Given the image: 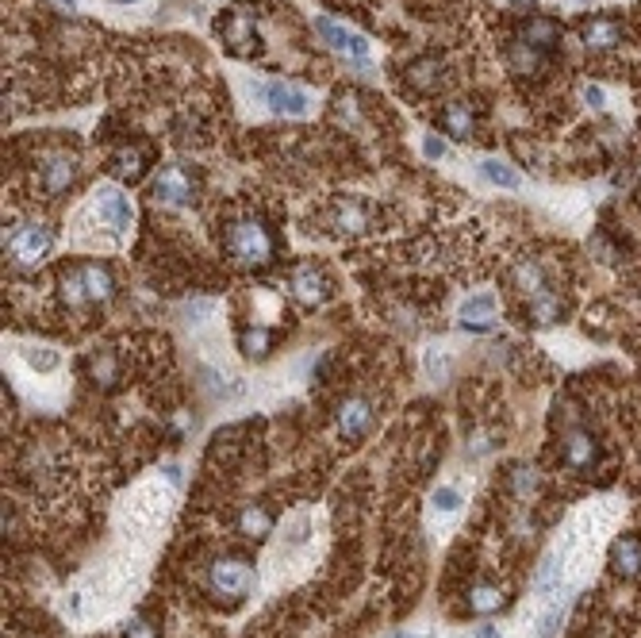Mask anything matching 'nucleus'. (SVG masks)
Instances as JSON below:
<instances>
[{"label":"nucleus","instance_id":"39","mask_svg":"<svg viewBox=\"0 0 641 638\" xmlns=\"http://www.w3.org/2000/svg\"><path fill=\"white\" fill-rule=\"evenodd\" d=\"M112 4H135V0H112Z\"/></svg>","mask_w":641,"mask_h":638},{"label":"nucleus","instance_id":"33","mask_svg":"<svg viewBox=\"0 0 641 638\" xmlns=\"http://www.w3.org/2000/svg\"><path fill=\"white\" fill-rule=\"evenodd\" d=\"M127 638H158V631L150 627L146 619H131L127 623Z\"/></svg>","mask_w":641,"mask_h":638},{"label":"nucleus","instance_id":"30","mask_svg":"<svg viewBox=\"0 0 641 638\" xmlns=\"http://www.w3.org/2000/svg\"><path fill=\"white\" fill-rule=\"evenodd\" d=\"M338 227H342V231H365V212H361L357 204L338 208Z\"/></svg>","mask_w":641,"mask_h":638},{"label":"nucleus","instance_id":"25","mask_svg":"<svg viewBox=\"0 0 641 638\" xmlns=\"http://www.w3.org/2000/svg\"><path fill=\"white\" fill-rule=\"evenodd\" d=\"M469 608L476 616H488V611H499L504 608V593H499L496 585H476L469 593Z\"/></svg>","mask_w":641,"mask_h":638},{"label":"nucleus","instance_id":"3","mask_svg":"<svg viewBox=\"0 0 641 638\" xmlns=\"http://www.w3.org/2000/svg\"><path fill=\"white\" fill-rule=\"evenodd\" d=\"M207 588L219 600H242L254 588V565L242 558H219L212 570H207Z\"/></svg>","mask_w":641,"mask_h":638},{"label":"nucleus","instance_id":"36","mask_svg":"<svg viewBox=\"0 0 641 638\" xmlns=\"http://www.w3.org/2000/svg\"><path fill=\"white\" fill-rule=\"evenodd\" d=\"M473 638H499V631H496V627H488V623H484V627H476V631H473Z\"/></svg>","mask_w":641,"mask_h":638},{"label":"nucleus","instance_id":"32","mask_svg":"<svg viewBox=\"0 0 641 638\" xmlns=\"http://www.w3.org/2000/svg\"><path fill=\"white\" fill-rule=\"evenodd\" d=\"M92 374H97L100 385H112L115 381V366H112V358L104 354V358H92Z\"/></svg>","mask_w":641,"mask_h":638},{"label":"nucleus","instance_id":"1","mask_svg":"<svg viewBox=\"0 0 641 638\" xmlns=\"http://www.w3.org/2000/svg\"><path fill=\"white\" fill-rule=\"evenodd\" d=\"M227 254L242 270H265L277 254L270 227H265L262 219H235V224L227 227Z\"/></svg>","mask_w":641,"mask_h":638},{"label":"nucleus","instance_id":"12","mask_svg":"<svg viewBox=\"0 0 641 638\" xmlns=\"http://www.w3.org/2000/svg\"><path fill=\"white\" fill-rule=\"evenodd\" d=\"M74 177H77V161L69 158V154H58V158H51V161L43 166L39 185H43V193L58 196V193H66L69 185H74Z\"/></svg>","mask_w":641,"mask_h":638},{"label":"nucleus","instance_id":"22","mask_svg":"<svg viewBox=\"0 0 641 638\" xmlns=\"http://www.w3.org/2000/svg\"><path fill=\"white\" fill-rule=\"evenodd\" d=\"M476 169H481V177H484V181L499 185V189H519V185H522V177H519V173L507 166V161L484 158V161H481V166H476Z\"/></svg>","mask_w":641,"mask_h":638},{"label":"nucleus","instance_id":"23","mask_svg":"<svg viewBox=\"0 0 641 638\" xmlns=\"http://www.w3.org/2000/svg\"><path fill=\"white\" fill-rule=\"evenodd\" d=\"M542 62H545V51H538V46H530L522 39L511 46V66H515V74H538Z\"/></svg>","mask_w":641,"mask_h":638},{"label":"nucleus","instance_id":"9","mask_svg":"<svg viewBox=\"0 0 641 638\" xmlns=\"http://www.w3.org/2000/svg\"><path fill=\"white\" fill-rule=\"evenodd\" d=\"M97 212H100V219L108 227H115V231H123V227H131V201H127V196L120 193V189H108V185H104V189H97Z\"/></svg>","mask_w":641,"mask_h":638},{"label":"nucleus","instance_id":"5","mask_svg":"<svg viewBox=\"0 0 641 638\" xmlns=\"http://www.w3.org/2000/svg\"><path fill=\"white\" fill-rule=\"evenodd\" d=\"M316 31H319V39H323L326 46H331V51L346 54L349 62H365V58H369V43H365V35L349 31V28H342V23H334V20H326V16H319V20H316Z\"/></svg>","mask_w":641,"mask_h":638},{"label":"nucleus","instance_id":"14","mask_svg":"<svg viewBox=\"0 0 641 638\" xmlns=\"http://www.w3.org/2000/svg\"><path fill=\"white\" fill-rule=\"evenodd\" d=\"M77 273H81V281H85L89 300H97V304H104V300H112L115 281H112V270H108V265H100V262H85Z\"/></svg>","mask_w":641,"mask_h":638},{"label":"nucleus","instance_id":"2","mask_svg":"<svg viewBox=\"0 0 641 638\" xmlns=\"http://www.w3.org/2000/svg\"><path fill=\"white\" fill-rule=\"evenodd\" d=\"M4 247H8V254H12V258H16L20 265H35V262H43L46 254H51V247H54V227H46V224H20V227L8 231Z\"/></svg>","mask_w":641,"mask_h":638},{"label":"nucleus","instance_id":"8","mask_svg":"<svg viewBox=\"0 0 641 638\" xmlns=\"http://www.w3.org/2000/svg\"><path fill=\"white\" fill-rule=\"evenodd\" d=\"M580 39H584L588 51H614V46L622 43V23L619 20H611V16H596V20H588L584 23V31H580Z\"/></svg>","mask_w":641,"mask_h":638},{"label":"nucleus","instance_id":"4","mask_svg":"<svg viewBox=\"0 0 641 638\" xmlns=\"http://www.w3.org/2000/svg\"><path fill=\"white\" fill-rule=\"evenodd\" d=\"M254 92L277 115H308L311 108V97L300 85H293V81H262V85H254Z\"/></svg>","mask_w":641,"mask_h":638},{"label":"nucleus","instance_id":"27","mask_svg":"<svg viewBox=\"0 0 641 638\" xmlns=\"http://www.w3.org/2000/svg\"><path fill=\"white\" fill-rule=\"evenodd\" d=\"M270 346H273V335L270 331H242V354H250V358H265L270 354Z\"/></svg>","mask_w":641,"mask_h":638},{"label":"nucleus","instance_id":"34","mask_svg":"<svg viewBox=\"0 0 641 638\" xmlns=\"http://www.w3.org/2000/svg\"><path fill=\"white\" fill-rule=\"evenodd\" d=\"M423 154H426V158H446V143H442V138H434V135H426V138H423Z\"/></svg>","mask_w":641,"mask_h":638},{"label":"nucleus","instance_id":"7","mask_svg":"<svg viewBox=\"0 0 641 638\" xmlns=\"http://www.w3.org/2000/svg\"><path fill=\"white\" fill-rule=\"evenodd\" d=\"M561 458H565V466L568 469H591L599 461V443L591 438V431H568L565 435V450H561Z\"/></svg>","mask_w":641,"mask_h":638},{"label":"nucleus","instance_id":"11","mask_svg":"<svg viewBox=\"0 0 641 638\" xmlns=\"http://www.w3.org/2000/svg\"><path fill=\"white\" fill-rule=\"evenodd\" d=\"M293 293L300 304H308V308H316L326 300V277L316 270V265H296L293 270Z\"/></svg>","mask_w":641,"mask_h":638},{"label":"nucleus","instance_id":"37","mask_svg":"<svg viewBox=\"0 0 641 638\" xmlns=\"http://www.w3.org/2000/svg\"><path fill=\"white\" fill-rule=\"evenodd\" d=\"M392 638H434V634L430 631H395Z\"/></svg>","mask_w":641,"mask_h":638},{"label":"nucleus","instance_id":"10","mask_svg":"<svg viewBox=\"0 0 641 638\" xmlns=\"http://www.w3.org/2000/svg\"><path fill=\"white\" fill-rule=\"evenodd\" d=\"M369 423H372V404L369 400H346L342 408H338V431H342V438H349V443H357L361 435L369 431Z\"/></svg>","mask_w":641,"mask_h":638},{"label":"nucleus","instance_id":"26","mask_svg":"<svg viewBox=\"0 0 641 638\" xmlns=\"http://www.w3.org/2000/svg\"><path fill=\"white\" fill-rule=\"evenodd\" d=\"M442 127H446L453 138H469V131H473V115H469V108H465V104H449V108L442 112Z\"/></svg>","mask_w":641,"mask_h":638},{"label":"nucleus","instance_id":"24","mask_svg":"<svg viewBox=\"0 0 641 638\" xmlns=\"http://www.w3.org/2000/svg\"><path fill=\"white\" fill-rule=\"evenodd\" d=\"M565 611H568V596L561 593L550 608L542 611V619H538V638H557V631H561V623H565Z\"/></svg>","mask_w":641,"mask_h":638},{"label":"nucleus","instance_id":"20","mask_svg":"<svg viewBox=\"0 0 641 638\" xmlns=\"http://www.w3.org/2000/svg\"><path fill=\"white\" fill-rule=\"evenodd\" d=\"M515 288L522 296H538L542 288H545V273H542V265L538 262H519L515 265Z\"/></svg>","mask_w":641,"mask_h":638},{"label":"nucleus","instance_id":"6","mask_svg":"<svg viewBox=\"0 0 641 638\" xmlns=\"http://www.w3.org/2000/svg\"><path fill=\"white\" fill-rule=\"evenodd\" d=\"M154 201L161 204H189L192 201V181L181 166H166L154 177Z\"/></svg>","mask_w":641,"mask_h":638},{"label":"nucleus","instance_id":"17","mask_svg":"<svg viewBox=\"0 0 641 638\" xmlns=\"http://www.w3.org/2000/svg\"><path fill=\"white\" fill-rule=\"evenodd\" d=\"M492 311H496V296H492V293H484V296L465 300L461 319H465V327H473V331H488V327H492V319H488Z\"/></svg>","mask_w":641,"mask_h":638},{"label":"nucleus","instance_id":"31","mask_svg":"<svg viewBox=\"0 0 641 638\" xmlns=\"http://www.w3.org/2000/svg\"><path fill=\"white\" fill-rule=\"evenodd\" d=\"M434 508L438 512H457L461 508V496H457V489H434Z\"/></svg>","mask_w":641,"mask_h":638},{"label":"nucleus","instance_id":"15","mask_svg":"<svg viewBox=\"0 0 641 638\" xmlns=\"http://www.w3.org/2000/svg\"><path fill=\"white\" fill-rule=\"evenodd\" d=\"M143 173H146V150L143 146H127V150H120V154L112 158V177L135 185Z\"/></svg>","mask_w":641,"mask_h":638},{"label":"nucleus","instance_id":"18","mask_svg":"<svg viewBox=\"0 0 641 638\" xmlns=\"http://www.w3.org/2000/svg\"><path fill=\"white\" fill-rule=\"evenodd\" d=\"M238 531L246 539H265L273 531V516L265 512L262 504H250V508H242L238 512Z\"/></svg>","mask_w":641,"mask_h":638},{"label":"nucleus","instance_id":"21","mask_svg":"<svg viewBox=\"0 0 641 638\" xmlns=\"http://www.w3.org/2000/svg\"><path fill=\"white\" fill-rule=\"evenodd\" d=\"M534 593H561V558L550 554V558H542L538 573H534Z\"/></svg>","mask_w":641,"mask_h":638},{"label":"nucleus","instance_id":"28","mask_svg":"<svg viewBox=\"0 0 641 638\" xmlns=\"http://www.w3.org/2000/svg\"><path fill=\"white\" fill-rule=\"evenodd\" d=\"M23 358H27V366H31V369H43V374H51V369H58V354H54V351H46V346H27V351H23Z\"/></svg>","mask_w":641,"mask_h":638},{"label":"nucleus","instance_id":"29","mask_svg":"<svg viewBox=\"0 0 641 638\" xmlns=\"http://www.w3.org/2000/svg\"><path fill=\"white\" fill-rule=\"evenodd\" d=\"M511 484H515V496H522V500H527V496L538 492V473L527 469V466H519L515 473H511Z\"/></svg>","mask_w":641,"mask_h":638},{"label":"nucleus","instance_id":"13","mask_svg":"<svg viewBox=\"0 0 641 638\" xmlns=\"http://www.w3.org/2000/svg\"><path fill=\"white\" fill-rule=\"evenodd\" d=\"M611 565L619 577H637L641 573V539L634 535H619L611 547Z\"/></svg>","mask_w":641,"mask_h":638},{"label":"nucleus","instance_id":"19","mask_svg":"<svg viewBox=\"0 0 641 638\" xmlns=\"http://www.w3.org/2000/svg\"><path fill=\"white\" fill-rule=\"evenodd\" d=\"M530 319L542 323V327L557 323V319H561V296H557L553 288H542L538 296H530Z\"/></svg>","mask_w":641,"mask_h":638},{"label":"nucleus","instance_id":"35","mask_svg":"<svg viewBox=\"0 0 641 638\" xmlns=\"http://www.w3.org/2000/svg\"><path fill=\"white\" fill-rule=\"evenodd\" d=\"M584 104H591V108H603V104H607V97H603L599 85H584Z\"/></svg>","mask_w":641,"mask_h":638},{"label":"nucleus","instance_id":"38","mask_svg":"<svg viewBox=\"0 0 641 638\" xmlns=\"http://www.w3.org/2000/svg\"><path fill=\"white\" fill-rule=\"evenodd\" d=\"M58 4H66V8H74V4H77V0H58Z\"/></svg>","mask_w":641,"mask_h":638},{"label":"nucleus","instance_id":"16","mask_svg":"<svg viewBox=\"0 0 641 638\" xmlns=\"http://www.w3.org/2000/svg\"><path fill=\"white\" fill-rule=\"evenodd\" d=\"M522 43H530V46H538V51H553L557 43H561V28H557L553 20H530L527 28H522Z\"/></svg>","mask_w":641,"mask_h":638}]
</instances>
